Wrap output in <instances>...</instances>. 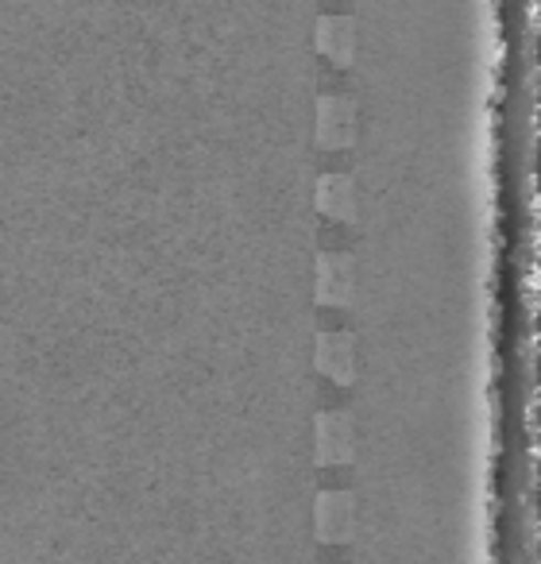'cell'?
<instances>
[{"mask_svg": "<svg viewBox=\"0 0 541 564\" xmlns=\"http://www.w3.org/2000/svg\"><path fill=\"white\" fill-rule=\"evenodd\" d=\"M317 132H322L325 148H348L356 132V112L345 97H322L317 109Z\"/></svg>", "mask_w": 541, "mask_h": 564, "instance_id": "cell-1", "label": "cell"}, {"mask_svg": "<svg viewBox=\"0 0 541 564\" xmlns=\"http://www.w3.org/2000/svg\"><path fill=\"white\" fill-rule=\"evenodd\" d=\"M317 47L333 66H348L356 51V28L348 17H322L317 24Z\"/></svg>", "mask_w": 541, "mask_h": 564, "instance_id": "cell-2", "label": "cell"}, {"mask_svg": "<svg viewBox=\"0 0 541 564\" xmlns=\"http://www.w3.org/2000/svg\"><path fill=\"white\" fill-rule=\"evenodd\" d=\"M325 507H322V525H325V533H329V538H337V522L340 518H345V510H340V499L337 495H325Z\"/></svg>", "mask_w": 541, "mask_h": 564, "instance_id": "cell-3", "label": "cell"}]
</instances>
